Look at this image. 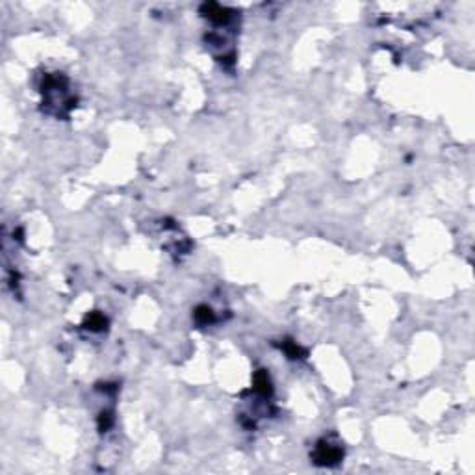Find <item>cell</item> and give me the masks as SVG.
<instances>
[{"label":"cell","mask_w":475,"mask_h":475,"mask_svg":"<svg viewBox=\"0 0 475 475\" xmlns=\"http://www.w3.org/2000/svg\"><path fill=\"white\" fill-rule=\"evenodd\" d=\"M340 456H342V451L340 449H334V447L330 446H321L319 447V451H317V462H321V464H332V462H338L340 460Z\"/></svg>","instance_id":"1"},{"label":"cell","mask_w":475,"mask_h":475,"mask_svg":"<svg viewBox=\"0 0 475 475\" xmlns=\"http://www.w3.org/2000/svg\"><path fill=\"white\" fill-rule=\"evenodd\" d=\"M205 11L214 22H227L228 21V11L221 6H217V4H206Z\"/></svg>","instance_id":"2"},{"label":"cell","mask_w":475,"mask_h":475,"mask_svg":"<svg viewBox=\"0 0 475 475\" xmlns=\"http://www.w3.org/2000/svg\"><path fill=\"white\" fill-rule=\"evenodd\" d=\"M254 390L260 392V393H269L271 390V384H269V377H268V373L264 372H258L256 373V377H254Z\"/></svg>","instance_id":"3"},{"label":"cell","mask_w":475,"mask_h":475,"mask_svg":"<svg viewBox=\"0 0 475 475\" xmlns=\"http://www.w3.org/2000/svg\"><path fill=\"white\" fill-rule=\"evenodd\" d=\"M85 325H87V329H91V330H99V329H103L106 325V319L101 314H91V316H87V319H85Z\"/></svg>","instance_id":"4"},{"label":"cell","mask_w":475,"mask_h":475,"mask_svg":"<svg viewBox=\"0 0 475 475\" xmlns=\"http://www.w3.org/2000/svg\"><path fill=\"white\" fill-rule=\"evenodd\" d=\"M212 317H214V314H212V310L208 307H199L195 312V319L199 321V323H208V321H212Z\"/></svg>","instance_id":"5"}]
</instances>
